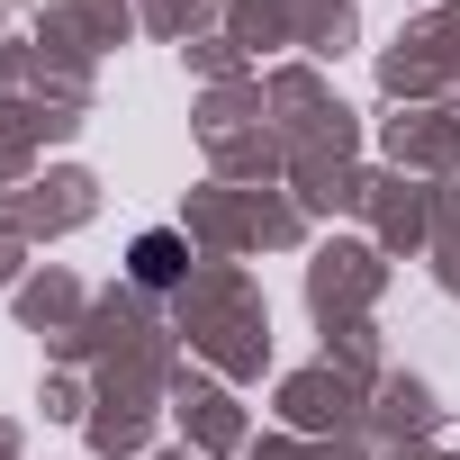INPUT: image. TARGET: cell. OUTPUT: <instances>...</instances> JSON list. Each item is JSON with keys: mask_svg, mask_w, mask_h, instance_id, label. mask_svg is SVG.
<instances>
[{"mask_svg": "<svg viewBox=\"0 0 460 460\" xmlns=\"http://www.w3.org/2000/svg\"><path fill=\"white\" fill-rule=\"evenodd\" d=\"M181 262H190V244H181V235H163V226H154V235H136V280H145V289H172V280H181Z\"/></svg>", "mask_w": 460, "mask_h": 460, "instance_id": "obj_1", "label": "cell"}]
</instances>
